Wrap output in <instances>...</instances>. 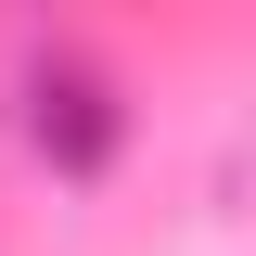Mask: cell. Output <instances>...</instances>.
Listing matches in <instances>:
<instances>
[{"mask_svg": "<svg viewBox=\"0 0 256 256\" xmlns=\"http://www.w3.org/2000/svg\"><path fill=\"white\" fill-rule=\"evenodd\" d=\"M13 102H26V141L52 180H102L128 154V77L90 52V38H38L13 64Z\"/></svg>", "mask_w": 256, "mask_h": 256, "instance_id": "cell-1", "label": "cell"}]
</instances>
